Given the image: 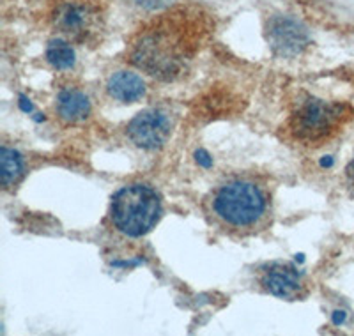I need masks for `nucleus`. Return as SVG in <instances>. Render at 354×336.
I'll list each match as a JSON object with an SVG mask.
<instances>
[{
	"instance_id": "1",
	"label": "nucleus",
	"mask_w": 354,
	"mask_h": 336,
	"mask_svg": "<svg viewBox=\"0 0 354 336\" xmlns=\"http://www.w3.org/2000/svg\"><path fill=\"white\" fill-rule=\"evenodd\" d=\"M209 37L201 15L188 11L165 15L140 28L128 44L129 64L161 82L186 75Z\"/></svg>"
},
{
	"instance_id": "2",
	"label": "nucleus",
	"mask_w": 354,
	"mask_h": 336,
	"mask_svg": "<svg viewBox=\"0 0 354 336\" xmlns=\"http://www.w3.org/2000/svg\"><path fill=\"white\" fill-rule=\"evenodd\" d=\"M202 209L218 232L234 239L257 236L273 220V186L261 174H232L207 193Z\"/></svg>"
},
{
	"instance_id": "3",
	"label": "nucleus",
	"mask_w": 354,
	"mask_h": 336,
	"mask_svg": "<svg viewBox=\"0 0 354 336\" xmlns=\"http://www.w3.org/2000/svg\"><path fill=\"white\" fill-rule=\"evenodd\" d=\"M347 117L346 104L305 96L294 104L286 129L294 142L306 147H319L342 128Z\"/></svg>"
},
{
	"instance_id": "4",
	"label": "nucleus",
	"mask_w": 354,
	"mask_h": 336,
	"mask_svg": "<svg viewBox=\"0 0 354 336\" xmlns=\"http://www.w3.org/2000/svg\"><path fill=\"white\" fill-rule=\"evenodd\" d=\"M161 196L149 185L133 183L113 195L110 220L128 237H142L151 232L161 218Z\"/></svg>"
},
{
	"instance_id": "5",
	"label": "nucleus",
	"mask_w": 354,
	"mask_h": 336,
	"mask_svg": "<svg viewBox=\"0 0 354 336\" xmlns=\"http://www.w3.org/2000/svg\"><path fill=\"white\" fill-rule=\"evenodd\" d=\"M50 24L73 43H94L103 30L105 17L94 0H59L50 12Z\"/></svg>"
},
{
	"instance_id": "6",
	"label": "nucleus",
	"mask_w": 354,
	"mask_h": 336,
	"mask_svg": "<svg viewBox=\"0 0 354 336\" xmlns=\"http://www.w3.org/2000/svg\"><path fill=\"white\" fill-rule=\"evenodd\" d=\"M266 39L274 55L294 59L308 48L310 32L296 18L287 15H273L266 24Z\"/></svg>"
},
{
	"instance_id": "7",
	"label": "nucleus",
	"mask_w": 354,
	"mask_h": 336,
	"mask_svg": "<svg viewBox=\"0 0 354 336\" xmlns=\"http://www.w3.org/2000/svg\"><path fill=\"white\" fill-rule=\"evenodd\" d=\"M259 285L264 292L287 301L305 299L310 292L305 274L292 264L273 262L259 271Z\"/></svg>"
},
{
	"instance_id": "8",
	"label": "nucleus",
	"mask_w": 354,
	"mask_h": 336,
	"mask_svg": "<svg viewBox=\"0 0 354 336\" xmlns=\"http://www.w3.org/2000/svg\"><path fill=\"white\" fill-rule=\"evenodd\" d=\"M174 129V120L169 112L151 109L138 113L126 128L129 142L145 151L160 149L169 142Z\"/></svg>"
},
{
	"instance_id": "9",
	"label": "nucleus",
	"mask_w": 354,
	"mask_h": 336,
	"mask_svg": "<svg viewBox=\"0 0 354 336\" xmlns=\"http://www.w3.org/2000/svg\"><path fill=\"white\" fill-rule=\"evenodd\" d=\"M55 113L64 124H78L91 115V101L80 88L66 87L57 94Z\"/></svg>"
},
{
	"instance_id": "10",
	"label": "nucleus",
	"mask_w": 354,
	"mask_h": 336,
	"mask_svg": "<svg viewBox=\"0 0 354 336\" xmlns=\"http://www.w3.org/2000/svg\"><path fill=\"white\" fill-rule=\"evenodd\" d=\"M110 97L119 103H137L145 94V84L142 76L133 71H117L110 76L106 84Z\"/></svg>"
},
{
	"instance_id": "11",
	"label": "nucleus",
	"mask_w": 354,
	"mask_h": 336,
	"mask_svg": "<svg viewBox=\"0 0 354 336\" xmlns=\"http://www.w3.org/2000/svg\"><path fill=\"white\" fill-rule=\"evenodd\" d=\"M2 186L6 189L12 188L20 183L25 174V161L21 154L15 149H9L8 145L2 147Z\"/></svg>"
},
{
	"instance_id": "12",
	"label": "nucleus",
	"mask_w": 354,
	"mask_h": 336,
	"mask_svg": "<svg viewBox=\"0 0 354 336\" xmlns=\"http://www.w3.org/2000/svg\"><path fill=\"white\" fill-rule=\"evenodd\" d=\"M46 62L52 66L53 69H64L73 68L75 64V50L71 48L68 39H53L50 41L46 46Z\"/></svg>"
},
{
	"instance_id": "13",
	"label": "nucleus",
	"mask_w": 354,
	"mask_h": 336,
	"mask_svg": "<svg viewBox=\"0 0 354 336\" xmlns=\"http://www.w3.org/2000/svg\"><path fill=\"white\" fill-rule=\"evenodd\" d=\"M135 2L147 11H160V9H165L174 4V0H135Z\"/></svg>"
},
{
	"instance_id": "14",
	"label": "nucleus",
	"mask_w": 354,
	"mask_h": 336,
	"mask_svg": "<svg viewBox=\"0 0 354 336\" xmlns=\"http://www.w3.org/2000/svg\"><path fill=\"white\" fill-rule=\"evenodd\" d=\"M347 179H349L351 188L354 189V160L351 161V165H349V167H347Z\"/></svg>"
}]
</instances>
